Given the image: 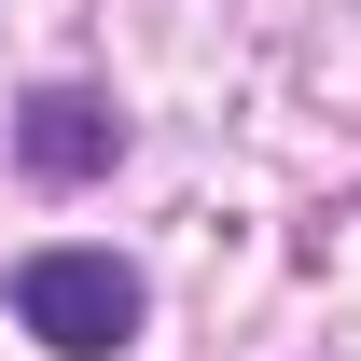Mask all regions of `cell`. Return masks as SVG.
I'll use <instances>...</instances> for the list:
<instances>
[{
  "label": "cell",
  "instance_id": "6da1fadb",
  "mask_svg": "<svg viewBox=\"0 0 361 361\" xmlns=\"http://www.w3.org/2000/svg\"><path fill=\"white\" fill-rule=\"evenodd\" d=\"M14 319L56 361H111L139 334V264H111V250H28L14 264Z\"/></svg>",
  "mask_w": 361,
  "mask_h": 361
},
{
  "label": "cell",
  "instance_id": "7a4b0ae2",
  "mask_svg": "<svg viewBox=\"0 0 361 361\" xmlns=\"http://www.w3.org/2000/svg\"><path fill=\"white\" fill-rule=\"evenodd\" d=\"M14 153H28V180H97L111 153H126V126H111L84 84H42L28 111H14Z\"/></svg>",
  "mask_w": 361,
  "mask_h": 361
}]
</instances>
